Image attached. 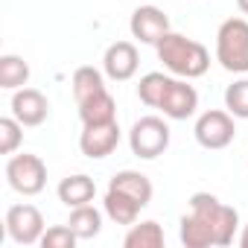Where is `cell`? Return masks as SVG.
I'll return each instance as SVG.
<instances>
[{
	"label": "cell",
	"mask_w": 248,
	"mask_h": 248,
	"mask_svg": "<svg viewBox=\"0 0 248 248\" xmlns=\"http://www.w3.org/2000/svg\"><path fill=\"white\" fill-rule=\"evenodd\" d=\"M181 242L187 248H225L233 242L236 228H239V213L236 207L219 202L213 193H193L190 207L178 222Z\"/></svg>",
	"instance_id": "obj_1"
},
{
	"label": "cell",
	"mask_w": 248,
	"mask_h": 248,
	"mask_svg": "<svg viewBox=\"0 0 248 248\" xmlns=\"http://www.w3.org/2000/svg\"><path fill=\"white\" fill-rule=\"evenodd\" d=\"M155 50H158V59L164 62V67L178 79H199L210 67L207 47L196 38L181 35V32H167Z\"/></svg>",
	"instance_id": "obj_2"
},
{
	"label": "cell",
	"mask_w": 248,
	"mask_h": 248,
	"mask_svg": "<svg viewBox=\"0 0 248 248\" xmlns=\"http://www.w3.org/2000/svg\"><path fill=\"white\" fill-rule=\"evenodd\" d=\"M216 62L228 73H248V21L228 18L216 32Z\"/></svg>",
	"instance_id": "obj_3"
},
{
	"label": "cell",
	"mask_w": 248,
	"mask_h": 248,
	"mask_svg": "<svg viewBox=\"0 0 248 248\" xmlns=\"http://www.w3.org/2000/svg\"><path fill=\"white\" fill-rule=\"evenodd\" d=\"M170 126L164 117H155V114H146L140 120H135V126L129 129V146H132V155H138L140 161H155L158 155H164L170 149Z\"/></svg>",
	"instance_id": "obj_4"
},
{
	"label": "cell",
	"mask_w": 248,
	"mask_h": 248,
	"mask_svg": "<svg viewBox=\"0 0 248 248\" xmlns=\"http://www.w3.org/2000/svg\"><path fill=\"white\" fill-rule=\"evenodd\" d=\"M236 117L225 108H210L204 114H199L196 126H193V135L199 140V146L210 149V152H219V149H228L236 138Z\"/></svg>",
	"instance_id": "obj_5"
},
{
	"label": "cell",
	"mask_w": 248,
	"mask_h": 248,
	"mask_svg": "<svg viewBox=\"0 0 248 248\" xmlns=\"http://www.w3.org/2000/svg\"><path fill=\"white\" fill-rule=\"evenodd\" d=\"M6 181L21 196H38L47 187V164L32 152L12 155L6 161Z\"/></svg>",
	"instance_id": "obj_6"
},
{
	"label": "cell",
	"mask_w": 248,
	"mask_h": 248,
	"mask_svg": "<svg viewBox=\"0 0 248 248\" xmlns=\"http://www.w3.org/2000/svg\"><path fill=\"white\" fill-rule=\"evenodd\" d=\"M44 231H47V225H44V216L35 204L21 202V204H12L6 210V233H9L12 242L35 245V242H41Z\"/></svg>",
	"instance_id": "obj_7"
},
{
	"label": "cell",
	"mask_w": 248,
	"mask_h": 248,
	"mask_svg": "<svg viewBox=\"0 0 248 248\" xmlns=\"http://www.w3.org/2000/svg\"><path fill=\"white\" fill-rule=\"evenodd\" d=\"M187 82L190 79H178V76L170 79V85H167V91L158 102V111L167 120H190L199 111V91Z\"/></svg>",
	"instance_id": "obj_8"
},
{
	"label": "cell",
	"mask_w": 248,
	"mask_h": 248,
	"mask_svg": "<svg viewBox=\"0 0 248 248\" xmlns=\"http://www.w3.org/2000/svg\"><path fill=\"white\" fill-rule=\"evenodd\" d=\"M129 30H132V38H138L140 44H152V47H158V41H161L167 32H172L167 12L158 9V6H152V3L138 6V9L132 12Z\"/></svg>",
	"instance_id": "obj_9"
},
{
	"label": "cell",
	"mask_w": 248,
	"mask_h": 248,
	"mask_svg": "<svg viewBox=\"0 0 248 248\" xmlns=\"http://www.w3.org/2000/svg\"><path fill=\"white\" fill-rule=\"evenodd\" d=\"M120 146V126L114 123H99V126H82L79 135V152L91 161H102L108 158L114 149Z\"/></svg>",
	"instance_id": "obj_10"
},
{
	"label": "cell",
	"mask_w": 248,
	"mask_h": 248,
	"mask_svg": "<svg viewBox=\"0 0 248 248\" xmlns=\"http://www.w3.org/2000/svg\"><path fill=\"white\" fill-rule=\"evenodd\" d=\"M138 64H140V56L132 41H114L102 56V73L111 82H129L138 73Z\"/></svg>",
	"instance_id": "obj_11"
},
{
	"label": "cell",
	"mask_w": 248,
	"mask_h": 248,
	"mask_svg": "<svg viewBox=\"0 0 248 248\" xmlns=\"http://www.w3.org/2000/svg\"><path fill=\"white\" fill-rule=\"evenodd\" d=\"M12 117L27 129H35L50 117V99L35 88H18L12 93Z\"/></svg>",
	"instance_id": "obj_12"
},
{
	"label": "cell",
	"mask_w": 248,
	"mask_h": 248,
	"mask_svg": "<svg viewBox=\"0 0 248 248\" xmlns=\"http://www.w3.org/2000/svg\"><path fill=\"white\" fill-rule=\"evenodd\" d=\"M59 193V202L64 207H82V204H91L93 196H96V181L85 172H76V175H67L59 181L56 187Z\"/></svg>",
	"instance_id": "obj_13"
},
{
	"label": "cell",
	"mask_w": 248,
	"mask_h": 248,
	"mask_svg": "<svg viewBox=\"0 0 248 248\" xmlns=\"http://www.w3.org/2000/svg\"><path fill=\"white\" fill-rule=\"evenodd\" d=\"M108 187L126 193V196H132V199H135L138 204H143V207H146V204L152 202V196H155L152 181H149L143 172H138V170H120V172H114L111 181H108Z\"/></svg>",
	"instance_id": "obj_14"
},
{
	"label": "cell",
	"mask_w": 248,
	"mask_h": 248,
	"mask_svg": "<svg viewBox=\"0 0 248 248\" xmlns=\"http://www.w3.org/2000/svg\"><path fill=\"white\" fill-rule=\"evenodd\" d=\"M102 210H105V216L114 222V225H135L138 222V216H140V210H143V204H138L132 196H126V193H120V190H105V199H102Z\"/></svg>",
	"instance_id": "obj_15"
},
{
	"label": "cell",
	"mask_w": 248,
	"mask_h": 248,
	"mask_svg": "<svg viewBox=\"0 0 248 248\" xmlns=\"http://www.w3.org/2000/svg\"><path fill=\"white\" fill-rule=\"evenodd\" d=\"M79 120L82 126H99V123H114L117 120V102L108 91L79 102Z\"/></svg>",
	"instance_id": "obj_16"
},
{
	"label": "cell",
	"mask_w": 248,
	"mask_h": 248,
	"mask_svg": "<svg viewBox=\"0 0 248 248\" xmlns=\"http://www.w3.org/2000/svg\"><path fill=\"white\" fill-rule=\"evenodd\" d=\"M123 245L126 248H164V228L155 219L135 222L129 225L126 236H123Z\"/></svg>",
	"instance_id": "obj_17"
},
{
	"label": "cell",
	"mask_w": 248,
	"mask_h": 248,
	"mask_svg": "<svg viewBox=\"0 0 248 248\" xmlns=\"http://www.w3.org/2000/svg\"><path fill=\"white\" fill-rule=\"evenodd\" d=\"M102 213H105V210H96L93 204L70 207L67 225H70V231H73L79 239H93V236H99V231H102Z\"/></svg>",
	"instance_id": "obj_18"
},
{
	"label": "cell",
	"mask_w": 248,
	"mask_h": 248,
	"mask_svg": "<svg viewBox=\"0 0 248 248\" xmlns=\"http://www.w3.org/2000/svg\"><path fill=\"white\" fill-rule=\"evenodd\" d=\"M70 85H73L76 105L85 102V99H91V96H96V93H102V91H108V88H105V76H102V70H96V67H91V64L76 67Z\"/></svg>",
	"instance_id": "obj_19"
},
{
	"label": "cell",
	"mask_w": 248,
	"mask_h": 248,
	"mask_svg": "<svg viewBox=\"0 0 248 248\" xmlns=\"http://www.w3.org/2000/svg\"><path fill=\"white\" fill-rule=\"evenodd\" d=\"M27 82H30V64L21 56L15 53L0 56V88L18 91V88H27Z\"/></svg>",
	"instance_id": "obj_20"
},
{
	"label": "cell",
	"mask_w": 248,
	"mask_h": 248,
	"mask_svg": "<svg viewBox=\"0 0 248 248\" xmlns=\"http://www.w3.org/2000/svg\"><path fill=\"white\" fill-rule=\"evenodd\" d=\"M170 79H172V76L158 73V70H155V73H146V76L138 82V99H140L143 105H149V108H158V102H161V96H164Z\"/></svg>",
	"instance_id": "obj_21"
},
{
	"label": "cell",
	"mask_w": 248,
	"mask_h": 248,
	"mask_svg": "<svg viewBox=\"0 0 248 248\" xmlns=\"http://www.w3.org/2000/svg\"><path fill=\"white\" fill-rule=\"evenodd\" d=\"M225 108L236 120H248V79H236L225 88Z\"/></svg>",
	"instance_id": "obj_22"
},
{
	"label": "cell",
	"mask_w": 248,
	"mask_h": 248,
	"mask_svg": "<svg viewBox=\"0 0 248 248\" xmlns=\"http://www.w3.org/2000/svg\"><path fill=\"white\" fill-rule=\"evenodd\" d=\"M24 143V126L15 117H0V155H15Z\"/></svg>",
	"instance_id": "obj_23"
},
{
	"label": "cell",
	"mask_w": 248,
	"mask_h": 248,
	"mask_svg": "<svg viewBox=\"0 0 248 248\" xmlns=\"http://www.w3.org/2000/svg\"><path fill=\"white\" fill-rule=\"evenodd\" d=\"M76 242H79V236L70 231V225H53V228L44 231L38 245H44V248H73Z\"/></svg>",
	"instance_id": "obj_24"
},
{
	"label": "cell",
	"mask_w": 248,
	"mask_h": 248,
	"mask_svg": "<svg viewBox=\"0 0 248 248\" xmlns=\"http://www.w3.org/2000/svg\"><path fill=\"white\" fill-rule=\"evenodd\" d=\"M236 242H239L242 248H248V225H245V228L239 231V236H236Z\"/></svg>",
	"instance_id": "obj_25"
},
{
	"label": "cell",
	"mask_w": 248,
	"mask_h": 248,
	"mask_svg": "<svg viewBox=\"0 0 248 248\" xmlns=\"http://www.w3.org/2000/svg\"><path fill=\"white\" fill-rule=\"evenodd\" d=\"M236 6H239L242 15H248V0H236Z\"/></svg>",
	"instance_id": "obj_26"
},
{
	"label": "cell",
	"mask_w": 248,
	"mask_h": 248,
	"mask_svg": "<svg viewBox=\"0 0 248 248\" xmlns=\"http://www.w3.org/2000/svg\"><path fill=\"white\" fill-rule=\"evenodd\" d=\"M245 167H248V158H245Z\"/></svg>",
	"instance_id": "obj_27"
}]
</instances>
